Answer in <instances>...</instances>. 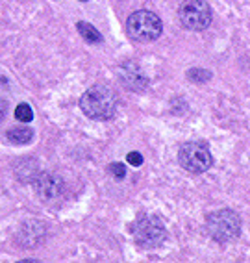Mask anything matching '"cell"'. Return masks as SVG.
I'll list each match as a JSON object with an SVG mask.
<instances>
[{"label": "cell", "instance_id": "cell-1", "mask_svg": "<svg viewBox=\"0 0 250 263\" xmlns=\"http://www.w3.org/2000/svg\"><path fill=\"white\" fill-rule=\"evenodd\" d=\"M80 108L93 121H108L115 115L117 99L108 85H94L82 95Z\"/></svg>", "mask_w": 250, "mask_h": 263}, {"label": "cell", "instance_id": "cell-2", "mask_svg": "<svg viewBox=\"0 0 250 263\" xmlns=\"http://www.w3.org/2000/svg\"><path fill=\"white\" fill-rule=\"evenodd\" d=\"M161 30H163L161 19L156 13L146 10L136 11L126 21V32L136 43L156 41L161 35Z\"/></svg>", "mask_w": 250, "mask_h": 263}, {"label": "cell", "instance_id": "cell-3", "mask_svg": "<svg viewBox=\"0 0 250 263\" xmlns=\"http://www.w3.org/2000/svg\"><path fill=\"white\" fill-rule=\"evenodd\" d=\"M208 234L211 235L217 243H230L239 235L241 232V221L236 212L232 210H219L211 213L206 222Z\"/></svg>", "mask_w": 250, "mask_h": 263}, {"label": "cell", "instance_id": "cell-4", "mask_svg": "<svg viewBox=\"0 0 250 263\" xmlns=\"http://www.w3.org/2000/svg\"><path fill=\"white\" fill-rule=\"evenodd\" d=\"M133 239L141 249H156L167 237L165 224L161 222L160 217L143 215L132 228Z\"/></svg>", "mask_w": 250, "mask_h": 263}, {"label": "cell", "instance_id": "cell-5", "mask_svg": "<svg viewBox=\"0 0 250 263\" xmlns=\"http://www.w3.org/2000/svg\"><path fill=\"white\" fill-rule=\"evenodd\" d=\"M178 160L180 165L184 167L185 171L193 174H202L211 167V152H209L208 145L200 141H191L185 143L178 152Z\"/></svg>", "mask_w": 250, "mask_h": 263}, {"label": "cell", "instance_id": "cell-6", "mask_svg": "<svg viewBox=\"0 0 250 263\" xmlns=\"http://www.w3.org/2000/svg\"><path fill=\"white\" fill-rule=\"evenodd\" d=\"M180 23L185 30L202 32L211 23V10L204 0H185L178 11Z\"/></svg>", "mask_w": 250, "mask_h": 263}, {"label": "cell", "instance_id": "cell-7", "mask_svg": "<svg viewBox=\"0 0 250 263\" xmlns=\"http://www.w3.org/2000/svg\"><path fill=\"white\" fill-rule=\"evenodd\" d=\"M33 189L37 193V197L43 198L45 202H52L62 197L65 191L63 180L54 173H41L37 178L33 180Z\"/></svg>", "mask_w": 250, "mask_h": 263}, {"label": "cell", "instance_id": "cell-8", "mask_svg": "<svg viewBox=\"0 0 250 263\" xmlns=\"http://www.w3.org/2000/svg\"><path fill=\"white\" fill-rule=\"evenodd\" d=\"M119 78H121L124 87L130 91H143L148 85V78L143 72L141 65L136 61H126L119 67Z\"/></svg>", "mask_w": 250, "mask_h": 263}, {"label": "cell", "instance_id": "cell-9", "mask_svg": "<svg viewBox=\"0 0 250 263\" xmlns=\"http://www.w3.org/2000/svg\"><path fill=\"white\" fill-rule=\"evenodd\" d=\"M33 137V132L30 130L28 126H17V128H11L8 132V139L15 145H24V143H30Z\"/></svg>", "mask_w": 250, "mask_h": 263}, {"label": "cell", "instance_id": "cell-10", "mask_svg": "<svg viewBox=\"0 0 250 263\" xmlns=\"http://www.w3.org/2000/svg\"><path fill=\"white\" fill-rule=\"evenodd\" d=\"M76 28H78V32H80L82 35H84V39H85L87 43H94V45H97V43H102V33H100L99 30L94 28L93 24L80 21Z\"/></svg>", "mask_w": 250, "mask_h": 263}, {"label": "cell", "instance_id": "cell-11", "mask_svg": "<svg viewBox=\"0 0 250 263\" xmlns=\"http://www.w3.org/2000/svg\"><path fill=\"white\" fill-rule=\"evenodd\" d=\"M15 117L19 119L21 122H30L33 119V111L32 108H30L28 104H19L17 108H15Z\"/></svg>", "mask_w": 250, "mask_h": 263}, {"label": "cell", "instance_id": "cell-12", "mask_svg": "<svg viewBox=\"0 0 250 263\" xmlns=\"http://www.w3.org/2000/svg\"><path fill=\"white\" fill-rule=\"evenodd\" d=\"M187 76H189V78H191L193 82H198V84H200V82L208 80V78H209L211 74H209L208 71H204V69H193V71H189V72H187Z\"/></svg>", "mask_w": 250, "mask_h": 263}, {"label": "cell", "instance_id": "cell-13", "mask_svg": "<svg viewBox=\"0 0 250 263\" xmlns=\"http://www.w3.org/2000/svg\"><path fill=\"white\" fill-rule=\"evenodd\" d=\"M109 174L117 180H123L124 176H126V169H124L123 163H113V165H109Z\"/></svg>", "mask_w": 250, "mask_h": 263}, {"label": "cell", "instance_id": "cell-14", "mask_svg": "<svg viewBox=\"0 0 250 263\" xmlns=\"http://www.w3.org/2000/svg\"><path fill=\"white\" fill-rule=\"evenodd\" d=\"M126 161L130 165H133V167H139V165L143 163V156L139 154V152H130V154L126 156Z\"/></svg>", "mask_w": 250, "mask_h": 263}, {"label": "cell", "instance_id": "cell-15", "mask_svg": "<svg viewBox=\"0 0 250 263\" xmlns=\"http://www.w3.org/2000/svg\"><path fill=\"white\" fill-rule=\"evenodd\" d=\"M80 2H87V0H80Z\"/></svg>", "mask_w": 250, "mask_h": 263}]
</instances>
